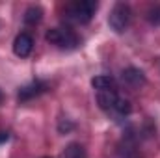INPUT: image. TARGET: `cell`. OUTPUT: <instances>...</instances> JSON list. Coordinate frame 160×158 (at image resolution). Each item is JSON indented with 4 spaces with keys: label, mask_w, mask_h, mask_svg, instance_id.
Segmentation results:
<instances>
[{
    "label": "cell",
    "mask_w": 160,
    "mask_h": 158,
    "mask_svg": "<svg viewBox=\"0 0 160 158\" xmlns=\"http://www.w3.org/2000/svg\"><path fill=\"white\" fill-rule=\"evenodd\" d=\"M80 156H82V147H78V145H71L65 153V158H80Z\"/></svg>",
    "instance_id": "12"
},
{
    "label": "cell",
    "mask_w": 160,
    "mask_h": 158,
    "mask_svg": "<svg viewBox=\"0 0 160 158\" xmlns=\"http://www.w3.org/2000/svg\"><path fill=\"white\" fill-rule=\"evenodd\" d=\"M130 21H132V11H130L128 4H123V2H118L108 15V24L118 34H123L128 28Z\"/></svg>",
    "instance_id": "3"
},
{
    "label": "cell",
    "mask_w": 160,
    "mask_h": 158,
    "mask_svg": "<svg viewBox=\"0 0 160 158\" xmlns=\"http://www.w3.org/2000/svg\"><path fill=\"white\" fill-rule=\"evenodd\" d=\"M130 110H132V106H130V102H128L127 99L119 97V99L116 101V106H114V112H116V114H119V116H128Z\"/></svg>",
    "instance_id": "10"
},
{
    "label": "cell",
    "mask_w": 160,
    "mask_h": 158,
    "mask_svg": "<svg viewBox=\"0 0 160 158\" xmlns=\"http://www.w3.org/2000/svg\"><path fill=\"white\" fill-rule=\"evenodd\" d=\"M99 4L95 0H78V2H73L69 7H67V19L77 22V24H88L95 11H97Z\"/></svg>",
    "instance_id": "1"
},
{
    "label": "cell",
    "mask_w": 160,
    "mask_h": 158,
    "mask_svg": "<svg viewBox=\"0 0 160 158\" xmlns=\"http://www.w3.org/2000/svg\"><path fill=\"white\" fill-rule=\"evenodd\" d=\"M119 99L118 91L116 89H108V91H99L97 95V102L102 110L106 112H114V106H116V101Z\"/></svg>",
    "instance_id": "7"
},
{
    "label": "cell",
    "mask_w": 160,
    "mask_h": 158,
    "mask_svg": "<svg viewBox=\"0 0 160 158\" xmlns=\"http://www.w3.org/2000/svg\"><path fill=\"white\" fill-rule=\"evenodd\" d=\"M32 48H34V39H32V36L26 34V32L19 34V36L15 37V41H13V52H15L19 58L30 56Z\"/></svg>",
    "instance_id": "5"
},
{
    "label": "cell",
    "mask_w": 160,
    "mask_h": 158,
    "mask_svg": "<svg viewBox=\"0 0 160 158\" xmlns=\"http://www.w3.org/2000/svg\"><path fill=\"white\" fill-rule=\"evenodd\" d=\"M91 86L97 91H108V89H116V80L108 75H101V77H95L91 80Z\"/></svg>",
    "instance_id": "8"
},
{
    "label": "cell",
    "mask_w": 160,
    "mask_h": 158,
    "mask_svg": "<svg viewBox=\"0 0 160 158\" xmlns=\"http://www.w3.org/2000/svg\"><path fill=\"white\" fill-rule=\"evenodd\" d=\"M43 19V9L39 6H30L26 11H24V22L26 24H38Z\"/></svg>",
    "instance_id": "9"
},
{
    "label": "cell",
    "mask_w": 160,
    "mask_h": 158,
    "mask_svg": "<svg viewBox=\"0 0 160 158\" xmlns=\"http://www.w3.org/2000/svg\"><path fill=\"white\" fill-rule=\"evenodd\" d=\"M4 101V93H2V89H0V102Z\"/></svg>",
    "instance_id": "14"
},
{
    "label": "cell",
    "mask_w": 160,
    "mask_h": 158,
    "mask_svg": "<svg viewBox=\"0 0 160 158\" xmlns=\"http://www.w3.org/2000/svg\"><path fill=\"white\" fill-rule=\"evenodd\" d=\"M47 87H48V86H47L45 82L34 80V82H30V84H26V86H22V87L19 89V101H21V102L32 101L34 97H38L43 91H47Z\"/></svg>",
    "instance_id": "4"
},
{
    "label": "cell",
    "mask_w": 160,
    "mask_h": 158,
    "mask_svg": "<svg viewBox=\"0 0 160 158\" xmlns=\"http://www.w3.org/2000/svg\"><path fill=\"white\" fill-rule=\"evenodd\" d=\"M45 39L48 41L50 45H56L60 48H65V50H71V48H77L78 47V36L67 28V26H58V28H50L45 36Z\"/></svg>",
    "instance_id": "2"
},
{
    "label": "cell",
    "mask_w": 160,
    "mask_h": 158,
    "mask_svg": "<svg viewBox=\"0 0 160 158\" xmlns=\"http://www.w3.org/2000/svg\"><path fill=\"white\" fill-rule=\"evenodd\" d=\"M147 21L155 26H160V4L153 6L149 11H147Z\"/></svg>",
    "instance_id": "11"
},
{
    "label": "cell",
    "mask_w": 160,
    "mask_h": 158,
    "mask_svg": "<svg viewBox=\"0 0 160 158\" xmlns=\"http://www.w3.org/2000/svg\"><path fill=\"white\" fill-rule=\"evenodd\" d=\"M8 138H9L8 132H0V143H2V141H8Z\"/></svg>",
    "instance_id": "13"
},
{
    "label": "cell",
    "mask_w": 160,
    "mask_h": 158,
    "mask_svg": "<svg viewBox=\"0 0 160 158\" xmlns=\"http://www.w3.org/2000/svg\"><path fill=\"white\" fill-rule=\"evenodd\" d=\"M121 78H123V82H125L128 87H140V86L145 84V75H143V71H140V69H136V67H127V69L121 73Z\"/></svg>",
    "instance_id": "6"
}]
</instances>
